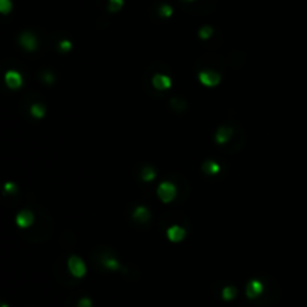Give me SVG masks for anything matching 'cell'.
Here are the masks:
<instances>
[{"mask_svg":"<svg viewBox=\"0 0 307 307\" xmlns=\"http://www.w3.org/2000/svg\"><path fill=\"white\" fill-rule=\"evenodd\" d=\"M12 9V2L11 0H0V12L2 14H9Z\"/></svg>","mask_w":307,"mask_h":307,"instance_id":"16","label":"cell"},{"mask_svg":"<svg viewBox=\"0 0 307 307\" xmlns=\"http://www.w3.org/2000/svg\"><path fill=\"white\" fill-rule=\"evenodd\" d=\"M33 220H35V216H33V213L29 211V210L20 211V213L17 214V217H15V222H17V225H18L20 228H29V226L33 223Z\"/></svg>","mask_w":307,"mask_h":307,"instance_id":"4","label":"cell"},{"mask_svg":"<svg viewBox=\"0 0 307 307\" xmlns=\"http://www.w3.org/2000/svg\"><path fill=\"white\" fill-rule=\"evenodd\" d=\"M183 2H192V0H183Z\"/></svg>","mask_w":307,"mask_h":307,"instance_id":"25","label":"cell"},{"mask_svg":"<svg viewBox=\"0 0 307 307\" xmlns=\"http://www.w3.org/2000/svg\"><path fill=\"white\" fill-rule=\"evenodd\" d=\"M5 192L14 193V192H17V186H15L14 183H6V184H5Z\"/></svg>","mask_w":307,"mask_h":307,"instance_id":"21","label":"cell"},{"mask_svg":"<svg viewBox=\"0 0 307 307\" xmlns=\"http://www.w3.org/2000/svg\"><path fill=\"white\" fill-rule=\"evenodd\" d=\"M159 15H160L162 18L171 17V15H172V8H171L169 5H160V8H159Z\"/></svg>","mask_w":307,"mask_h":307,"instance_id":"18","label":"cell"},{"mask_svg":"<svg viewBox=\"0 0 307 307\" xmlns=\"http://www.w3.org/2000/svg\"><path fill=\"white\" fill-rule=\"evenodd\" d=\"M104 265L108 268V270H119L122 265H120V262L117 261V259H114V258H105L104 259Z\"/></svg>","mask_w":307,"mask_h":307,"instance_id":"15","label":"cell"},{"mask_svg":"<svg viewBox=\"0 0 307 307\" xmlns=\"http://www.w3.org/2000/svg\"><path fill=\"white\" fill-rule=\"evenodd\" d=\"M2 307H8V306H6V304H3V306H2Z\"/></svg>","mask_w":307,"mask_h":307,"instance_id":"26","label":"cell"},{"mask_svg":"<svg viewBox=\"0 0 307 307\" xmlns=\"http://www.w3.org/2000/svg\"><path fill=\"white\" fill-rule=\"evenodd\" d=\"M175 193H177L175 186H174L172 183H169V181H163V183H160L159 187H157V196H159L163 202L172 201L174 196H175Z\"/></svg>","mask_w":307,"mask_h":307,"instance_id":"1","label":"cell"},{"mask_svg":"<svg viewBox=\"0 0 307 307\" xmlns=\"http://www.w3.org/2000/svg\"><path fill=\"white\" fill-rule=\"evenodd\" d=\"M153 86L159 90H168L171 87V78L162 74H157L153 77Z\"/></svg>","mask_w":307,"mask_h":307,"instance_id":"8","label":"cell"},{"mask_svg":"<svg viewBox=\"0 0 307 307\" xmlns=\"http://www.w3.org/2000/svg\"><path fill=\"white\" fill-rule=\"evenodd\" d=\"M231 135H232V131L229 128H220L216 134V141L219 144H225L231 138Z\"/></svg>","mask_w":307,"mask_h":307,"instance_id":"11","label":"cell"},{"mask_svg":"<svg viewBox=\"0 0 307 307\" xmlns=\"http://www.w3.org/2000/svg\"><path fill=\"white\" fill-rule=\"evenodd\" d=\"M78 307H92V301L89 298H83V300H80Z\"/></svg>","mask_w":307,"mask_h":307,"instance_id":"23","label":"cell"},{"mask_svg":"<svg viewBox=\"0 0 307 307\" xmlns=\"http://www.w3.org/2000/svg\"><path fill=\"white\" fill-rule=\"evenodd\" d=\"M44 80H45V83H50V84H51V83H53V75L45 72V74H44Z\"/></svg>","mask_w":307,"mask_h":307,"instance_id":"24","label":"cell"},{"mask_svg":"<svg viewBox=\"0 0 307 307\" xmlns=\"http://www.w3.org/2000/svg\"><path fill=\"white\" fill-rule=\"evenodd\" d=\"M20 44L27 50V51H33V50H36V39H35V36L32 35V33H23L21 36H20Z\"/></svg>","mask_w":307,"mask_h":307,"instance_id":"9","label":"cell"},{"mask_svg":"<svg viewBox=\"0 0 307 307\" xmlns=\"http://www.w3.org/2000/svg\"><path fill=\"white\" fill-rule=\"evenodd\" d=\"M199 81L205 87H214L220 83V75L213 71H204V72H199Z\"/></svg>","mask_w":307,"mask_h":307,"instance_id":"3","label":"cell"},{"mask_svg":"<svg viewBox=\"0 0 307 307\" xmlns=\"http://www.w3.org/2000/svg\"><path fill=\"white\" fill-rule=\"evenodd\" d=\"M5 81H6V86H8L9 89H18V87H21V84H23L21 75H20L18 72H15V71L6 72Z\"/></svg>","mask_w":307,"mask_h":307,"instance_id":"6","label":"cell"},{"mask_svg":"<svg viewBox=\"0 0 307 307\" xmlns=\"http://www.w3.org/2000/svg\"><path fill=\"white\" fill-rule=\"evenodd\" d=\"M30 113H32L33 117H36V119H42V117L45 116V108H44L41 104H36V105H33V107L30 108Z\"/></svg>","mask_w":307,"mask_h":307,"instance_id":"14","label":"cell"},{"mask_svg":"<svg viewBox=\"0 0 307 307\" xmlns=\"http://www.w3.org/2000/svg\"><path fill=\"white\" fill-rule=\"evenodd\" d=\"M68 267L75 277H83L86 274V264L78 256H71L68 261Z\"/></svg>","mask_w":307,"mask_h":307,"instance_id":"2","label":"cell"},{"mask_svg":"<svg viewBox=\"0 0 307 307\" xmlns=\"http://www.w3.org/2000/svg\"><path fill=\"white\" fill-rule=\"evenodd\" d=\"M134 219L144 223V222H147L150 219V211L146 207H137L135 211H134Z\"/></svg>","mask_w":307,"mask_h":307,"instance_id":"10","label":"cell"},{"mask_svg":"<svg viewBox=\"0 0 307 307\" xmlns=\"http://www.w3.org/2000/svg\"><path fill=\"white\" fill-rule=\"evenodd\" d=\"M211 35H213V29H211L210 26H205V27H202V29L199 30V38H201V39H208Z\"/></svg>","mask_w":307,"mask_h":307,"instance_id":"20","label":"cell"},{"mask_svg":"<svg viewBox=\"0 0 307 307\" xmlns=\"http://www.w3.org/2000/svg\"><path fill=\"white\" fill-rule=\"evenodd\" d=\"M154 177H156V172H154L150 166H146L144 171H143V180H144V181H152Z\"/></svg>","mask_w":307,"mask_h":307,"instance_id":"19","label":"cell"},{"mask_svg":"<svg viewBox=\"0 0 307 307\" xmlns=\"http://www.w3.org/2000/svg\"><path fill=\"white\" fill-rule=\"evenodd\" d=\"M202 169H204L207 174L214 175V174H217V172H219L220 166H219V163H217V162H214V160H208V162H205V163H204Z\"/></svg>","mask_w":307,"mask_h":307,"instance_id":"12","label":"cell"},{"mask_svg":"<svg viewBox=\"0 0 307 307\" xmlns=\"http://www.w3.org/2000/svg\"><path fill=\"white\" fill-rule=\"evenodd\" d=\"M222 295H223V300H228V301H229V300H232V298L237 295V289H235L234 286H228V288L223 289V294H222Z\"/></svg>","mask_w":307,"mask_h":307,"instance_id":"17","label":"cell"},{"mask_svg":"<svg viewBox=\"0 0 307 307\" xmlns=\"http://www.w3.org/2000/svg\"><path fill=\"white\" fill-rule=\"evenodd\" d=\"M166 235H168V240H169V241H172V243H178V241H181V240L184 238L186 231H184L181 226H178V225H172V226L168 228Z\"/></svg>","mask_w":307,"mask_h":307,"instance_id":"5","label":"cell"},{"mask_svg":"<svg viewBox=\"0 0 307 307\" xmlns=\"http://www.w3.org/2000/svg\"><path fill=\"white\" fill-rule=\"evenodd\" d=\"M125 5V0H108V9L110 12H119Z\"/></svg>","mask_w":307,"mask_h":307,"instance_id":"13","label":"cell"},{"mask_svg":"<svg viewBox=\"0 0 307 307\" xmlns=\"http://www.w3.org/2000/svg\"><path fill=\"white\" fill-rule=\"evenodd\" d=\"M72 48V44L69 42V41H63V42H60V50L62 51H69Z\"/></svg>","mask_w":307,"mask_h":307,"instance_id":"22","label":"cell"},{"mask_svg":"<svg viewBox=\"0 0 307 307\" xmlns=\"http://www.w3.org/2000/svg\"><path fill=\"white\" fill-rule=\"evenodd\" d=\"M264 291V286L259 280H250L247 283V288H246V294L249 298H256L258 295H261V292Z\"/></svg>","mask_w":307,"mask_h":307,"instance_id":"7","label":"cell"}]
</instances>
